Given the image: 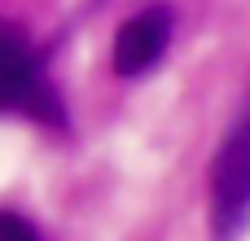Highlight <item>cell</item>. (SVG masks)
I'll use <instances>...</instances> for the list:
<instances>
[{
    "instance_id": "6da1fadb",
    "label": "cell",
    "mask_w": 250,
    "mask_h": 241,
    "mask_svg": "<svg viewBox=\"0 0 250 241\" xmlns=\"http://www.w3.org/2000/svg\"><path fill=\"white\" fill-rule=\"evenodd\" d=\"M250 224V97L211 162V233L237 241Z\"/></svg>"
},
{
    "instance_id": "7a4b0ae2",
    "label": "cell",
    "mask_w": 250,
    "mask_h": 241,
    "mask_svg": "<svg viewBox=\"0 0 250 241\" xmlns=\"http://www.w3.org/2000/svg\"><path fill=\"white\" fill-rule=\"evenodd\" d=\"M0 114H31L40 123H62V101L44 79L31 40L18 26H0Z\"/></svg>"
},
{
    "instance_id": "3957f363",
    "label": "cell",
    "mask_w": 250,
    "mask_h": 241,
    "mask_svg": "<svg viewBox=\"0 0 250 241\" xmlns=\"http://www.w3.org/2000/svg\"><path fill=\"white\" fill-rule=\"evenodd\" d=\"M171 44V13L167 9H145L136 18L123 22L119 40H114V70L119 75H145L149 66H158V57Z\"/></svg>"
}]
</instances>
